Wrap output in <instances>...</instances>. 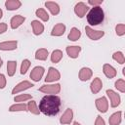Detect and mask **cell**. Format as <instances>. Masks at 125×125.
I'll return each mask as SVG.
<instances>
[{
  "instance_id": "cell-5",
  "label": "cell",
  "mask_w": 125,
  "mask_h": 125,
  "mask_svg": "<svg viewBox=\"0 0 125 125\" xmlns=\"http://www.w3.org/2000/svg\"><path fill=\"white\" fill-rule=\"evenodd\" d=\"M95 104H96V106H97V108H98L99 111H101V112H103V113H104V112L107 111L108 103H107L106 98H104V97L99 98V99L96 100Z\"/></svg>"
},
{
  "instance_id": "cell-25",
  "label": "cell",
  "mask_w": 125,
  "mask_h": 125,
  "mask_svg": "<svg viewBox=\"0 0 125 125\" xmlns=\"http://www.w3.org/2000/svg\"><path fill=\"white\" fill-rule=\"evenodd\" d=\"M80 36H81L80 30L77 29L76 27H73V28H71V30L68 34V39L71 40V41H76Z\"/></svg>"
},
{
  "instance_id": "cell-3",
  "label": "cell",
  "mask_w": 125,
  "mask_h": 125,
  "mask_svg": "<svg viewBox=\"0 0 125 125\" xmlns=\"http://www.w3.org/2000/svg\"><path fill=\"white\" fill-rule=\"evenodd\" d=\"M40 92L46 93V94H58L61 91V85L60 84H52V85H43L39 89Z\"/></svg>"
},
{
  "instance_id": "cell-13",
  "label": "cell",
  "mask_w": 125,
  "mask_h": 125,
  "mask_svg": "<svg viewBox=\"0 0 125 125\" xmlns=\"http://www.w3.org/2000/svg\"><path fill=\"white\" fill-rule=\"evenodd\" d=\"M92 74H93V72H92V70L90 68L83 67L79 71V79L81 81H87L92 77Z\"/></svg>"
},
{
  "instance_id": "cell-16",
  "label": "cell",
  "mask_w": 125,
  "mask_h": 125,
  "mask_svg": "<svg viewBox=\"0 0 125 125\" xmlns=\"http://www.w3.org/2000/svg\"><path fill=\"white\" fill-rule=\"evenodd\" d=\"M102 87H103V83H102V80H101L99 77L95 78V79L92 81L91 85H90L91 91H92V93H94V94L99 93L100 90L102 89Z\"/></svg>"
},
{
  "instance_id": "cell-1",
  "label": "cell",
  "mask_w": 125,
  "mask_h": 125,
  "mask_svg": "<svg viewBox=\"0 0 125 125\" xmlns=\"http://www.w3.org/2000/svg\"><path fill=\"white\" fill-rule=\"evenodd\" d=\"M61 98L56 95H47L43 97L39 103V110L48 116L57 115L61 107Z\"/></svg>"
},
{
  "instance_id": "cell-7",
  "label": "cell",
  "mask_w": 125,
  "mask_h": 125,
  "mask_svg": "<svg viewBox=\"0 0 125 125\" xmlns=\"http://www.w3.org/2000/svg\"><path fill=\"white\" fill-rule=\"evenodd\" d=\"M61 78V75H60V72L54 68V67H50L49 68V71H48V74L45 78V81L46 82H53V81H57Z\"/></svg>"
},
{
  "instance_id": "cell-30",
  "label": "cell",
  "mask_w": 125,
  "mask_h": 125,
  "mask_svg": "<svg viewBox=\"0 0 125 125\" xmlns=\"http://www.w3.org/2000/svg\"><path fill=\"white\" fill-rule=\"evenodd\" d=\"M112 58L114 61H116L117 62H119L120 64H123L125 62V58H124V55L121 53V52H115L113 55H112Z\"/></svg>"
},
{
  "instance_id": "cell-9",
  "label": "cell",
  "mask_w": 125,
  "mask_h": 125,
  "mask_svg": "<svg viewBox=\"0 0 125 125\" xmlns=\"http://www.w3.org/2000/svg\"><path fill=\"white\" fill-rule=\"evenodd\" d=\"M43 73H44V68L42 66H36L32 69L30 73V78L33 81H40V79L43 76Z\"/></svg>"
},
{
  "instance_id": "cell-15",
  "label": "cell",
  "mask_w": 125,
  "mask_h": 125,
  "mask_svg": "<svg viewBox=\"0 0 125 125\" xmlns=\"http://www.w3.org/2000/svg\"><path fill=\"white\" fill-rule=\"evenodd\" d=\"M80 51H81V47L79 46H67L66 47V53L72 59L77 58Z\"/></svg>"
},
{
  "instance_id": "cell-20",
  "label": "cell",
  "mask_w": 125,
  "mask_h": 125,
  "mask_svg": "<svg viewBox=\"0 0 125 125\" xmlns=\"http://www.w3.org/2000/svg\"><path fill=\"white\" fill-rule=\"evenodd\" d=\"M31 25H32L33 33H34L35 35H39V34H41V33L44 31V26H43V24H42L40 21H32Z\"/></svg>"
},
{
  "instance_id": "cell-14",
  "label": "cell",
  "mask_w": 125,
  "mask_h": 125,
  "mask_svg": "<svg viewBox=\"0 0 125 125\" xmlns=\"http://www.w3.org/2000/svg\"><path fill=\"white\" fill-rule=\"evenodd\" d=\"M18 42L17 41H5L0 43V50L3 51H10V50H15L17 48Z\"/></svg>"
},
{
  "instance_id": "cell-34",
  "label": "cell",
  "mask_w": 125,
  "mask_h": 125,
  "mask_svg": "<svg viewBox=\"0 0 125 125\" xmlns=\"http://www.w3.org/2000/svg\"><path fill=\"white\" fill-rule=\"evenodd\" d=\"M31 99V96L28 95V94H23V95H20V96H17L15 97V102H25L27 100Z\"/></svg>"
},
{
  "instance_id": "cell-32",
  "label": "cell",
  "mask_w": 125,
  "mask_h": 125,
  "mask_svg": "<svg viewBox=\"0 0 125 125\" xmlns=\"http://www.w3.org/2000/svg\"><path fill=\"white\" fill-rule=\"evenodd\" d=\"M115 88L117 90H119L120 92L124 93L125 92V81L123 79H118L115 82Z\"/></svg>"
},
{
  "instance_id": "cell-8",
  "label": "cell",
  "mask_w": 125,
  "mask_h": 125,
  "mask_svg": "<svg viewBox=\"0 0 125 125\" xmlns=\"http://www.w3.org/2000/svg\"><path fill=\"white\" fill-rule=\"evenodd\" d=\"M88 10H89L88 6H87L85 3H83V2L77 3V4L75 5V7H74V12H75V14H76L79 18H83Z\"/></svg>"
},
{
  "instance_id": "cell-40",
  "label": "cell",
  "mask_w": 125,
  "mask_h": 125,
  "mask_svg": "<svg viewBox=\"0 0 125 125\" xmlns=\"http://www.w3.org/2000/svg\"><path fill=\"white\" fill-rule=\"evenodd\" d=\"M73 125H81V124H80V123H78V122H74V123H73Z\"/></svg>"
},
{
  "instance_id": "cell-22",
  "label": "cell",
  "mask_w": 125,
  "mask_h": 125,
  "mask_svg": "<svg viewBox=\"0 0 125 125\" xmlns=\"http://www.w3.org/2000/svg\"><path fill=\"white\" fill-rule=\"evenodd\" d=\"M109 125H118L121 122V111L113 113L108 119Z\"/></svg>"
},
{
  "instance_id": "cell-38",
  "label": "cell",
  "mask_w": 125,
  "mask_h": 125,
  "mask_svg": "<svg viewBox=\"0 0 125 125\" xmlns=\"http://www.w3.org/2000/svg\"><path fill=\"white\" fill-rule=\"evenodd\" d=\"M6 30H7V24L5 22L0 23V34L3 33V32H5Z\"/></svg>"
},
{
  "instance_id": "cell-6",
  "label": "cell",
  "mask_w": 125,
  "mask_h": 125,
  "mask_svg": "<svg viewBox=\"0 0 125 125\" xmlns=\"http://www.w3.org/2000/svg\"><path fill=\"white\" fill-rule=\"evenodd\" d=\"M106 94L110 100V105L112 107H116L120 104V96L115 93L113 90H106Z\"/></svg>"
},
{
  "instance_id": "cell-19",
  "label": "cell",
  "mask_w": 125,
  "mask_h": 125,
  "mask_svg": "<svg viewBox=\"0 0 125 125\" xmlns=\"http://www.w3.org/2000/svg\"><path fill=\"white\" fill-rule=\"evenodd\" d=\"M21 3L19 0H7L5 2V6H6L7 10H10V11L19 9L21 7Z\"/></svg>"
},
{
  "instance_id": "cell-2",
  "label": "cell",
  "mask_w": 125,
  "mask_h": 125,
  "mask_svg": "<svg viewBox=\"0 0 125 125\" xmlns=\"http://www.w3.org/2000/svg\"><path fill=\"white\" fill-rule=\"evenodd\" d=\"M104 19V14L100 6L93 7L87 15V21L90 25H98L101 22H103Z\"/></svg>"
},
{
  "instance_id": "cell-37",
  "label": "cell",
  "mask_w": 125,
  "mask_h": 125,
  "mask_svg": "<svg viewBox=\"0 0 125 125\" xmlns=\"http://www.w3.org/2000/svg\"><path fill=\"white\" fill-rule=\"evenodd\" d=\"M88 3L90 5H93L94 7H96V6H99L100 4H102L103 3V0H89Z\"/></svg>"
},
{
  "instance_id": "cell-26",
  "label": "cell",
  "mask_w": 125,
  "mask_h": 125,
  "mask_svg": "<svg viewBox=\"0 0 125 125\" xmlns=\"http://www.w3.org/2000/svg\"><path fill=\"white\" fill-rule=\"evenodd\" d=\"M62 58V52L61 50H55L51 55V61L54 63L59 62Z\"/></svg>"
},
{
  "instance_id": "cell-33",
  "label": "cell",
  "mask_w": 125,
  "mask_h": 125,
  "mask_svg": "<svg viewBox=\"0 0 125 125\" xmlns=\"http://www.w3.org/2000/svg\"><path fill=\"white\" fill-rule=\"evenodd\" d=\"M115 31H116V34L119 35V36H122L125 34V24L121 23V24H117L116 27H115Z\"/></svg>"
},
{
  "instance_id": "cell-17",
  "label": "cell",
  "mask_w": 125,
  "mask_h": 125,
  "mask_svg": "<svg viewBox=\"0 0 125 125\" xmlns=\"http://www.w3.org/2000/svg\"><path fill=\"white\" fill-rule=\"evenodd\" d=\"M24 21H25V18L22 17V16H20V15L14 16V17L11 19V27H12L13 29L19 27Z\"/></svg>"
},
{
  "instance_id": "cell-11",
  "label": "cell",
  "mask_w": 125,
  "mask_h": 125,
  "mask_svg": "<svg viewBox=\"0 0 125 125\" xmlns=\"http://www.w3.org/2000/svg\"><path fill=\"white\" fill-rule=\"evenodd\" d=\"M72 118H73V111L71 108H67L64 111V113L62 115L60 122L62 124H69L72 121Z\"/></svg>"
},
{
  "instance_id": "cell-23",
  "label": "cell",
  "mask_w": 125,
  "mask_h": 125,
  "mask_svg": "<svg viewBox=\"0 0 125 125\" xmlns=\"http://www.w3.org/2000/svg\"><path fill=\"white\" fill-rule=\"evenodd\" d=\"M47 57H48V51L44 48H41V49L37 50L36 53H35V59L36 60L45 61V60H47Z\"/></svg>"
},
{
  "instance_id": "cell-10",
  "label": "cell",
  "mask_w": 125,
  "mask_h": 125,
  "mask_svg": "<svg viewBox=\"0 0 125 125\" xmlns=\"http://www.w3.org/2000/svg\"><path fill=\"white\" fill-rule=\"evenodd\" d=\"M33 86L32 83H30L29 81H22L21 83H19L18 85L15 86V88L12 90V94H17L19 92H21L23 90H26L28 88H31Z\"/></svg>"
},
{
  "instance_id": "cell-35",
  "label": "cell",
  "mask_w": 125,
  "mask_h": 125,
  "mask_svg": "<svg viewBox=\"0 0 125 125\" xmlns=\"http://www.w3.org/2000/svg\"><path fill=\"white\" fill-rule=\"evenodd\" d=\"M5 86H6V78L2 73H0V89L5 88Z\"/></svg>"
},
{
  "instance_id": "cell-4",
  "label": "cell",
  "mask_w": 125,
  "mask_h": 125,
  "mask_svg": "<svg viewBox=\"0 0 125 125\" xmlns=\"http://www.w3.org/2000/svg\"><path fill=\"white\" fill-rule=\"evenodd\" d=\"M85 31H86V34L87 36L92 39V40H98L100 39L101 37L104 36V31H101V30H94L92 29L90 26H85Z\"/></svg>"
},
{
  "instance_id": "cell-31",
  "label": "cell",
  "mask_w": 125,
  "mask_h": 125,
  "mask_svg": "<svg viewBox=\"0 0 125 125\" xmlns=\"http://www.w3.org/2000/svg\"><path fill=\"white\" fill-rule=\"evenodd\" d=\"M29 66H30V62L28 60H23L21 62V73L25 74L27 69L29 68Z\"/></svg>"
},
{
  "instance_id": "cell-18",
  "label": "cell",
  "mask_w": 125,
  "mask_h": 125,
  "mask_svg": "<svg viewBox=\"0 0 125 125\" xmlns=\"http://www.w3.org/2000/svg\"><path fill=\"white\" fill-rule=\"evenodd\" d=\"M64 31H65V26H64V24H62V23H58V24H56V25L53 27V30H52L51 34H52L53 36H61V35H62V34L64 33Z\"/></svg>"
},
{
  "instance_id": "cell-29",
  "label": "cell",
  "mask_w": 125,
  "mask_h": 125,
  "mask_svg": "<svg viewBox=\"0 0 125 125\" xmlns=\"http://www.w3.org/2000/svg\"><path fill=\"white\" fill-rule=\"evenodd\" d=\"M35 14H36V16H37L38 18H40L42 21H49V15L47 14V12H46L44 9H38V10H36Z\"/></svg>"
},
{
  "instance_id": "cell-12",
  "label": "cell",
  "mask_w": 125,
  "mask_h": 125,
  "mask_svg": "<svg viewBox=\"0 0 125 125\" xmlns=\"http://www.w3.org/2000/svg\"><path fill=\"white\" fill-rule=\"evenodd\" d=\"M103 71H104V75H105L107 78H113V77H115V75H116V70H115V68H114L113 66H111L110 64H107V63L104 64V66H103Z\"/></svg>"
},
{
  "instance_id": "cell-24",
  "label": "cell",
  "mask_w": 125,
  "mask_h": 125,
  "mask_svg": "<svg viewBox=\"0 0 125 125\" xmlns=\"http://www.w3.org/2000/svg\"><path fill=\"white\" fill-rule=\"evenodd\" d=\"M27 110V105L25 104H13L9 107V111L13 112V111H25Z\"/></svg>"
},
{
  "instance_id": "cell-36",
  "label": "cell",
  "mask_w": 125,
  "mask_h": 125,
  "mask_svg": "<svg viewBox=\"0 0 125 125\" xmlns=\"http://www.w3.org/2000/svg\"><path fill=\"white\" fill-rule=\"evenodd\" d=\"M95 125H105L104 124V120L100 115H98L97 118H96V121H95Z\"/></svg>"
},
{
  "instance_id": "cell-27",
  "label": "cell",
  "mask_w": 125,
  "mask_h": 125,
  "mask_svg": "<svg viewBox=\"0 0 125 125\" xmlns=\"http://www.w3.org/2000/svg\"><path fill=\"white\" fill-rule=\"evenodd\" d=\"M16 68H17V62L15 61H9L7 63V71H8V75L9 76H13L16 72Z\"/></svg>"
},
{
  "instance_id": "cell-41",
  "label": "cell",
  "mask_w": 125,
  "mask_h": 125,
  "mask_svg": "<svg viewBox=\"0 0 125 125\" xmlns=\"http://www.w3.org/2000/svg\"><path fill=\"white\" fill-rule=\"evenodd\" d=\"M2 66V60H1V58H0V67Z\"/></svg>"
},
{
  "instance_id": "cell-39",
  "label": "cell",
  "mask_w": 125,
  "mask_h": 125,
  "mask_svg": "<svg viewBox=\"0 0 125 125\" xmlns=\"http://www.w3.org/2000/svg\"><path fill=\"white\" fill-rule=\"evenodd\" d=\"M2 16H3V12H2V10L0 9V19L2 18Z\"/></svg>"
},
{
  "instance_id": "cell-21",
  "label": "cell",
  "mask_w": 125,
  "mask_h": 125,
  "mask_svg": "<svg viewBox=\"0 0 125 125\" xmlns=\"http://www.w3.org/2000/svg\"><path fill=\"white\" fill-rule=\"evenodd\" d=\"M45 6L50 10V12H51L53 15H58V14L60 13V7H59V5H58L57 3H55V2H50V1H48V2L45 3Z\"/></svg>"
},
{
  "instance_id": "cell-28",
  "label": "cell",
  "mask_w": 125,
  "mask_h": 125,
  "mask_svg": "<svg viewBox=\"0 0 125 125\" xmlns=\"http://www.w3.org/2000/svg\"><path fill=\"white\" fill-rule=\"evenodd\" d=\"M27 109H28L31 113H33V114H39V112H40V110H39V108H38V106L36 105V103H35L34 101H30V102L28 103V104H27Z\"/></svg>"
}]
</instances>
